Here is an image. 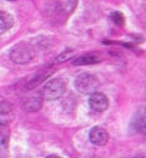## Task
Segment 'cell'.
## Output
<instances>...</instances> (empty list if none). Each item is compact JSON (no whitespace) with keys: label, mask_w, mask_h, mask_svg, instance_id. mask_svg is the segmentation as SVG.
<instances>
[{"label":"cell","mask_w":146,"mask_h":158,"mask_svg":"<svg viewBox=\"0 0 146 158\" xmlns=\"http://www.w3.org/2000/svg\"><path fill=\"white\" fill-rule=\"evenodd\" d=\"M59 4L65 13H72L76 8V0H59Z\"/></svg>","instance_id":"12"},{"label":"cell","mask_w":146,"mask_h":158,"mask_svg":"<svg viewBox=\"0 0 146 158\" xmlns=\"http://www.w3.org/2000/svg\"><path fill=\"white\" fill-rule=\"evenodd\" d=\"M43 105V95L41 94H34L29 98H25L24 101V108L30 112H35L40 110Z\"/></svg>","instance_id":"8"},{"label":"cell","mask_w":146,"mask_h":158,"mask_svg":"<svg viewBox=\"0 0 146 158\" xmlns=\"http://www.w3.org/2000/svg\"><path fill=\"white\" fill-rule=\"evenodd\" d=\"M14 24V19L10 14L5 11H0V35L6 32Z\"/></svg>","instance_id":"10"},{"label":"cell","mask_w":146,"mask_h":158,"mask_svg":"<svg viewBox=\"0 0 146 158\" xmlns=\"http://www.w3.org/2000/svg\"><path fill=\"white\" fill-rule=\"evenodd\" d=\"M53 69H43V70H40V71H38L35 73V76L31 78V81H29V84H28V89L29 90H32V89H35L36 86H39L43 81H45L48 77H50L51 75H53Z\"/></svg>","instance_id":"7"},{"label":"cell","mask_w":146,"mask_h":158,"mask_svg":"<svg viewBox=\"0 0 146 158\" xmlns=\"http://www.w3.org/2000/svg\"><path fill=\"white\" fill-rule=\"evenodd\" d=\"M111 19H113V21H114L116 25H120V26H122L124 23H125V18H124V15H122L120 11H114V13L111 14Z\"/></svg>","instance_id":"13"},{"label":"cell","mask_w":146,"mask_h":158,"mask_svg":"<svg viewBox=\"0 0 146 158\" xmlns=\"http://www.w3.org/2000/svg\"><path fill=\"white\" fill-rule=\"evenodd\" d=\"M102 61V56L99 52H90V54H85L79 56L75 61L74 65H79V66H84V65H92V64H99Z\"/></svg>","instance_id":"9"},{"label":"cell","mask_w":146,"mask_h":158,"mask_svg":"<svg viewBox=\"0 0 146 158\" xmlns=\"http://www.w3.org/2000/svg\"><path fill=\"white\" fill-rule=\"evenodd\" d=\"M9 143V131L8 126L0 125V148L5 149Z\"/></svg>","instance_id":"11"},{"label":"cell","mask_w":146,"mask_h":158,"mask_svg":"<svg viewBox=\"0 0 146 158\" xmlns=\"http://www.w3.org/2000/svg\"><path fill=\"white\" fill-rule=\"evenodd\" d=\"M10 2H14V0H10Z\"/></svg>","instance_id":"15"},{"label":"cell","mask_w":146,"mask_h":158,"mask_svg":"<svg viewBox=\"0 0 146 158\" xmlns=\"http://www.w3.org/2000/svg\"><path fill=\"white\" fill-rule=\"evenodd\" d=\"M90 141L95 146H105L109 141V133L102 127H94L90 131Z\"/></svg>","instance_id":"6"},{"label":"cell","mask_w":146,"mask_h":158,"mask_svg":"<svg viewBox=\"0 0 146 158\" xmlns=\"http://www.w3.org/2000/svg\"><path fill=\"white\" fill-rule=\"evenodd\" d=\"M75 89L85 95H91L94 92H96L100 87V82L99 80L90 73H80L76 78H75Z\"/></svg>","instance_id":"1"},{"label":"cell","mask_w":146,"mask_h":158,"mask_svg":"<svg viewBox=\"0 0 146 158\" xmlns=\"http://www.w3.org/2000/svg\"><path fill=\"white\" fill-rule=\"evenodd\" d=\"M66 91V86L64 84L62 80L60 78H54V80H50L43 89V96L48 100H56L60 98Z\"/></svg>","instance_id":"3"},{"label":"cell","mask_w":146,"mask_h":158,"mask_svg":"<svg viewBox=\"0 0 146 158\" xmlns=\"http://www.w3.org/2000/svg\"><path fill=\"white\" fill-rule=\"evenodd\" d=\"M14 120V108L6 101H0V125L8 126Z\"/></svg>","instance_id":"5"},{"label":"cell","mask_w":146,"mask_h":158,"mask_svg":"<svg viewBox=\"0 0 146 158\" xmlns=\"http://www.w3.org/2000/svg\"><path fill=\"white\" fill-rule=\"evenodd\" d=\"M89 105H90V107L94 111H96V112H104L109 107V100H107V97L104 94L96 91V92L91 94L90 100H89Z\"/></svg>","instance_id":"4"},{"label":"cell","mask_w":146,"mask_h":158,"mask_svg":"<svg viewBox=\"0 0 146 158\" xmlns=\"http://www.w3.org/2000/svg\"><path fill=\"white\" fill-rule=\"evenodd\" d=\"M34 49L26 44V43H20L18 44L13 50H11V54H10V57L11 60L15 62V64H20V65H25V64H29L32 59H34Z\"/></svg>","instance_id":"2"},{"label":"cell","mask_w":146,"mask_h":158,"mask_svg":"<svg viewBox=\"0 0 146 158\" xmlns=\"http://www.w3.org/2000/svg\"><path fill=\"white\" fill-rule=\"evenodd\" d=\"M74 56V51H65L62 52L61 55H59L56 57V62H64V61H67L69 59H71Z\"/></svg>","instance_id":"14"}]
</instances>
